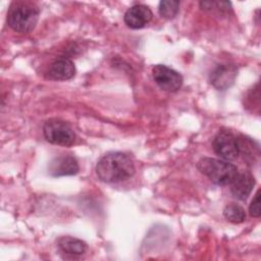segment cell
<instances>
[{
	"instance_id": "obj_11",
	"label": "cell",
	"mask_w": 261,
	"mask_h": 261,
	"mask_svg": "<svg viewBox=\"0 0 261 261\" xmlns=\"http://www.w3.org/2000/svg\"><path fill=\"white\" fill-rule=\"evenodd\" d=\"M75 73L73 62L65 57L53 61L48 70V77L54 81H66L71 79Z\"/></svg>"
},
{
	"instance_id": "obj_3",
	"label": "cell",
	"mask_w": 261,
	"mask_h": 261,
	"mask_svg": "<svg viewBox=\"0 0 261 261\" xmlns=\"http://www.w3.org/2000/svg\"><path fill=\"white\" fill-rule=\"evenodd\" d=\"M198 170L217 186H227L238 173L234 164L221 159L204 157L197 163Z\"/></svg>"
},
{
	"instance_id": "obj_7",
	"label": "cell",
	"mask_w": 261,
	"mask_h": 261,
	"mask_svg": "<svg viewBox=\"0 0 261 261\" xmlns=\"http://www.w3.org/2000/svg\"><path fill=\"white\" fill-rule=\"evenodd\" d=\"M238 76V67L231 63L218 64L210 73L209 81L211 85L219 90L224 91L230 88Z\"/></svg>"
},
{
	"instance_id": "obj_15",
	"label": "cell",
	"mask_w": 261,
	"mask_h": 261,
	"mask_svg": "<svg viewBox=\"0 0 261 261\" xmlns=\"http://www.w3.org/2000/svg\"><path fill=\"white\" fill-rule=\"evenodd\" d=\"M249 213L253 217H259L261 212H260V190L257 191L255 194L250 206H249Z\"/></svg>"
},
{
	"instance_id": "obj_12",
	"label": "cell",
	"mask_w": 261,
	"mask_h": 261,
	"mask_svg": "<svg viewBox=\"0 0 261 261\" xmlns=\"http://www.w3.org/2000/svg\"><path fill=\"white\" fill-rule=\"evenodd\" d=\"M58 248L67 255L79 256L83 255L87 250V244L76 238L72 237H62L57 242Z\"/></svg>"
},
{
	"instance_id": "obj_1",
	"label": "cell",
	"mask_w": 261,
	"mask_h": 261,
	"mask_svg": "<svg viewBox=\"0 0 261 261\" xmlns=\"http://www.w3.org/2000/svg\"><path fill=\"white\" fill-rule=\"evenodd\" d=\"M135 164L130 156L122 152H110L104 155L96 165V173L104 182H119L130 178L135 173Z\"/></svg>"
},
{
	"instance_id": "obj_8",
	"label": "cell",
	"mask_w": 261,
	"mask_h": 261,
	"mask_svg": "<svg viewBox=\"0 0 261 261\" xmlns=\"http://www.w3.org/2000/svg\"><path fill=\"white\" fill-rule=\"evenodd\" d=\"M80 170L77 160L71 155H61L53 158L48 165V173L51 176H64L76 174Z\"/></svg>"
},
{
	"instance_id": "obj_14",
	"label": "cell",
	"mask_w": 261,
	"mask_h": 261,
	"mask_svg": "<svg viewBox=\"0 0 261 261\" xmlns=\"http://www.w3.org/2000/svg\"><path fill=\"white\" fill-rule=\"evenodd\" d=\"M179 9V1L175 0H163L160 1L158 6L159 14L167 19L173 18Z\"/></svg>"
},
{
	"instance_id": "obj_4",
	"label": "cell",
	"mask_w": 261,
	"mask_h": 261,
	"mask_svg": "<svg viewBox=\"0 0 261 261\" xmlns=\"http://www.w3.org/2000/svg\"><path fill=\"white\" fill-rule=\"evenodd\" d=\"M45 139L54 145L71 146L75 141L73 129L64 121L59 119H49L43 126Z\"/></svg>"
},
{
	"instance_id": "obj_6",
	"label": "cell",
	"mask_w": 261,
	"mask_h": 261,
	"mask_svg": "<svg viewBox=\"0 0 261 261\" xmlns=\"http://www.w3.org/2000/svg\"><path fill=\"white\" fill-rule=\"evenodd\" d=\"M152 75L158 87L166 92H176L182 85L181 74L163 64L155 65L152 68Z\"/></svg>"
},
{
	"instance_id": "obj_10",
	"label": "cell",
	"mask_w": 261,
	"mask_h": 261,
	"mask_svg": "<svg viewBox=\"0 0 261 261\" xmlns=\"http://www.w3.org/2000/svg\"><path fill=\"white\" fill-rule=\"evenodd\" d=\"M255 182L256 180L252 173L248 171H238L233 180L230 182L231 195L238 200H246L250 196Z\"/></svg>"
},
{
	"instance_id": "obj_13",
	"label": "cell",
	"mask_w": 261,
	"mask_h": 261,
	"mask_svg": "<svg viewBox=\"0 0 261 261\" xmlns=\"http://www.w3.org/2000/svg\"><path fill=\"white\" fill-rule=\"evenodd\" d=\"M224 217L231 223H241L246 219V213L242 206L231 203L223 209Z\"/></svg>"
},
{
	"instance_id": "obj_5",
	"label": "cell",
	"mask_w": 261,
	"mask_h": 261,
	"mask_svg": "<svg viewBox=\"0 0 261 261\" xmlns=\"http://www.w3.org/2000/svg\"><path fill=\"white\" fill-rule=\"evenodd\" d=\"M212 148L218 156L226 161L233 160L240 155L239 139L228 130H220L215 135Z\"/></svg>"
},
{
	"instance_id": "obj_9",
	"label": "cell",
	"mask_w": 261,
	"mask_h": 261,
	"mask_svg": "<svg viewBox=\"0 0 261 261\" xmlns=\"http://www.w3.org/2000/svg\"><path fill=\"white\" fill-rule=\"evenodd\" d=\"M153 13L151 9L144 4H136L128 8L124 13L125 24L134 30L144 28L151 19Z\"/></svg>"
},
{
	"instance_id": "obj_2",
	"label": "cell",
	"mask_w": 261,
	"mask_h": 261,
	"mask_svg": "<svg viewBox=\"0 0 261 261\" xmlns=\"http://www.w3.org/2000/svg\"><path fill=\"white\" fill-rule=\"evenodd\" d=\"M40 9L33 2H14L11 4L8 14V25L18 33L32 32L39 19Z\"/></svg>"
}]
</instances>
